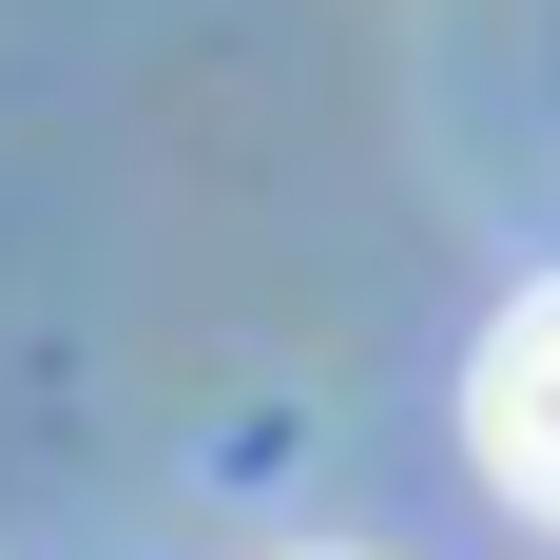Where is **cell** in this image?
<instances>
[{"label": "cell", "mask_w": 560, "mask_h": 560, "mask_svg": "<svg viewBox=\"0 0 560 560\" xmlns=\"http://www.w3.org/2000/svg\"><path fill=\"white\" fill-rule=\"evenodd\" d=\"M464 464H483L522 522H560V271L503 290L483 348H464Z\"/></svg>", "instance_id": "6da1fadb"}, {"label": "cell", "mask_w": 560, "mask_h": 560, "mask_svg": "<svg viewBox=\"0 0 560 560\" xmlns=\"http://www.w3.org/2000/svg\"><path fill=\"white\" fill-rule=\"evenodd\" d=\"M310 560H329V541H310Z\"/></svg>", "instance_id": "7a4b0ae2"}]
</instances>
